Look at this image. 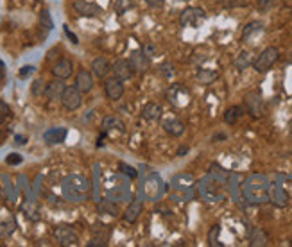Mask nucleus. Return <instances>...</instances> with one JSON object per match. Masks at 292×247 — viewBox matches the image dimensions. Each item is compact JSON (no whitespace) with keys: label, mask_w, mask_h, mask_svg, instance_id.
Segmentation results:
<instances>
[{"label":"nucleus","mask_w":292,"mask_h":247,"mask_svg":"<svg viewBox=\"0 0 292 247\" xmlns=\"http://www.w3.org/2000/svg\"><path fill=\"white\" fill-rule=\"evenodd\" d=\"M72 9L76 11L78 17L83 18H100L104 15V9L94 2H88V0H76L72 4Z\"/></svg>","instance_id":"5"},{"label":"nucleus","mask_w":292,"mask_h":247,"mask_svg":"<svg viewBox=\"0 0 292 247\" xmlns=\"http://www.w3.org/2000/svg\"><path fill=\"white\" fill-rule=\"evenodd\" d=\"M59 100H61V106H63L66 111H76L83 104V94H81L76 86H65Z\"/></svg>","instance_id":"4"},{"label":"nucleus","mask_w":292,"mask_h":247,"mask_svg":"<svg viewBox=\"0 0 292 247\" xmlns=\"http://www.w3.org/2000/svg\"><path fill=\"white\" fill-rule=\"evenodd\" d=\"M54 238L59 242L61 246H78V242H79L78 233L74 231L72 226H66V224H61L56 228Z\"/></svg>","instance_id":"7"},{"label":"nucleus","mask_w":292,"mask_h":247,"mask_svg":"<svg viewBox=\"0 0 292 247\" xmlns=\"http://www.w3.org/2000/svg\"><path fill=\"white\" fill-rule=\"evenodd\" d=\"M129 63H131L135 74H140V76H143L145 72L149 70L151 57H147L142 49H138V50H135V52L131 54V57H129Z\"/></svg>","instance_id":"10"},{"label":"nucleus","mask_w":292,"mask_h":247,"mask_svg":"<svg viewBox=\"0 0 292 247\" xmlns=\"http://www.w3.org/2000/svg\"><path fill=\"white\" fill-rule=\"evenodd\" d=\"M17 143H25V138H22V136H17Z\"/></svg>","instance_id":"43"},{"label":"nucleus","mask_w":292,"mask_h":247,"mask_svg":"<svg viewBox=\"0 0 292 247\" xmlns=\"http://www.w3.org/2000/svg\"><path fill=\"white\" fill-rule=\"evenodd\" d=\"M149 6H153V7H158V6H161L163 4V0H145Z\"/></svg>","instance_id":"40"},{"label":"nucleus","mask_w":292,"mask_h":247,"mask_svg":"<svg viewBox=\"0 0 292 247\" xmlns=\"http://www.w3.org/2000/svg\"><path fill=\"white\" fill-rule=\"evenodd\" d=\"M90 72H92L97 79H106V77L110 76L111 65L108 63L106 57H95V59L92 61V70Z\"/></svg>","instance_id":"15"},{"label":"nucleus","mask_w":292,"mask_h":247,"mask_svg":"<svg viewBox=\"0 0 292 247\" xmlns=\"http://www.w3.org/2000/svg\"><path fill=\"white\" fill-rule=\"evenodd\" d=\"M278 2H280V0H256V7H258V11L267 13L271 11Z\"/></svg>","instance_id":"29"},{"label":"nucleus","mask_w":292,"mask_h":247,"mask_svg":"<svg viewBox=\"0 0 292 247\" xmlns=\"http://www.w3.org/2000/svg\"><path fill=\"white\" fill-rule=\"evenodd\" d=\"M104 95L110 100H120L124 95V81L111 76L104 79Z\"/></svg>","instance_id":"8"},{"label":"nucleus","mask_w":292,"mask_h":247,"mask_svg":"<svg viewBox=\"0 0 292 247\" xmlns=\"http://www.w3.org/2000/svg\"><path fill=\"white\" fill-rule=\"evenodd\" d=\"M142 50L145 52V56H147V57H151V59H153V57H155V54H156V47H155V45H151V43L143 45Z\"/></svg>","instance_id":"36"},{"label":"nucleus","mask_w":292,"mask_h":247,"mask_svg":"<svg viewBox=\"0 0 292 247\" xmlns=\"http://www.w3.org/2000/svg\"><path fill=\"white\" fill-rule=\"evenodd\" d=\"M6 81V65H4V61L0 59V82Z\"/></svg>","instance_id":"39"},{"label":"nucleus","mask_w":292,"mask_h":247,"mask_svg":"<svg viewBox=\"0 0 292 247\" xmlns=\"http://www.w3.org/2000/svg\"><path fill=\"white\" fill-rule=\"evenodd\" d=\"M33 72H34V66H22L20 72H18V76L22 77V79H25V77H27L29 74H33Z\"/></svg>","instance_id":"38"},{"label":"nucleus","mask_w":292,"mask_h":247,"mask_svg":"<svg viewBox=\"0 0 292 247\" xmlns=\"http://www.w3.org/2000/svg\"><path fill=\"white\" fill-rule=\"evenodd\" d=\"M22 161H23L22 156H20V154H15V152L9 154V156L6 158V163H7V165H20Z\"/></svg>","instance_id":"33"},{"label":"nucleus","mask_w":292,"mask_h":247,"mask_svg":"<svg viewBox=\"0 0 292 247\" xmlns=\"http://www.w3.org/2000/svg\"><path fill=\"white\" fill-rule=\"evenodd\" d=\"M244 113H246L244 106H230V108L224 111V122H226L228 126H235L244 116Z\"/></svg>","instance_id":"19"},{"label":"nucleus","mask_w":292,"mask_h":247,"mask_svg":"<svg viewBox=\"0 0 292 247\" xmlns=\"http://www.w3.org/2000/svg\"><path fill=\"white\" fill-rule=\"evenodd\" d=\"M278 59H280V50L276 49V47H267V49H264L256 56V59L251 63V66L258 74H265V72H269L276 65Z\"/></svg>","instance_id":"2"},{"label":"nucleus","mask_w":292,"mask_h":247,"mask_svg":"<svg viewBox=\"0 0 292 247\" xmlns=\"http://www.w3.org/2000/svg\"><path fill=\"white\" fill-rule=\"evenodd\" d=\"M251 63H253V59H251V54H249L248 50H244L242 54L235 59V66H237L238 70H246L248 66H251Z\"/></svg>","instance_id":"22"},{"label":"nucleus","mask_w":292,"mask_h":247,"mask_svg":"<svg viewBox=\"0 0 292 247\" xmlns=\"http://www.w3.org/2000/svg\"><path fill=\"white\" fill-rule=\"evenodd\" d=\"M31 94H33V97H41V95H45L43 79H36V81H33V84H31Z\"/></svg>","instance_id":"26"},{"label":"nucleus","mask_w":292,"mask_h":247,"mask_svg":"<svg viewBox=\"0 0 292 247\" xmlns=\"http://www.w3.org/2000/svg\"><path fill=\"white\" fill-rule=\"evenodd\" d=\"M111 72H113V76L118 77L120 81H129L135 77V70H133L131 63L129 59H117L113 65H111Z\"/></svg>","instance_id":"11"},{"label":"nucleus","mask_w":292,"mask_h":247,"mask_svg":"<svg viewBox=\"0 0 292 247\" xmlns=\"http://www.w3.org/2000/svg\"><path fill=\"white\" fill-rule=\"evenodd\" d=\"M52 76L56 77V79H61V81H66L68 77H72V74H74V63H72L68 57H61V59H58L52 65Z\"/></svg>","instance_id":"9"},{"label":"nucleus","mask_w":292,"mask_h":247,"mask_svg":"<svg viewBox=\"0 0 292 247\" xmlns=\"http://www.w3.org/2000/svg\"><path fill=\"white\" fill-rule=\"evenodd\" d=\"M76 88L81 92V94H90L94 90V74L90 70H81L76 74Z\"/></svg>","instance_id":"12"},{"label":"nucleus","mask_w":292,"mask_h":247,"mask_svg":"<svg viewBox=\"0 0 292 247\" xmlns=\"http://www.w3.org/2000/svg\"><path fill=\"white\" fill-rule=\"evenodd\" d=\"M88 247H106L108 246V240H104V238H99V236H95V238H92V240L86 244Z\"/></svg>","instance_id":"34"},{"label":"nucleus","mask_w":292,"mask_h":247,"mask_svg":"<svg viewBox=\"0 0 292 247\" xmlns=\"http://www.w3.org/2000/svg\"><path fill=\"white\" fill-rule=\"evenodd\" d=\"M222 7L226 9H235V7H246L249 4V0H221Z\"/></svg>","instance_id":"30"},{"label":"nucleus","mask_w":292,"mask_h":247,"mask_svg":"<svg viewBox=\"0 0 292 247\" xmlns=\"http://www.w3.org/2000/svg\"><path fill=\"white\" fill-rule=\"evenodd\" d=\"M65 138H66L65 127H52V129H49V131L43 134V140L49 143V145H56V143L65 142Z\"/></svg>","instance_id":"18"},{"label":"nucleus","mask_w":292,"mask_h":247,"mask_svg":"<svg viewBox=\"0 0 292 247\" xmlns=\"http://www.w3.org/2000/svg\"><path fill=\"white\" fill-rule=\"evenodd\" d=\"M111 127H117L118 131H124V124L120 120H117L115 116H104V120H102V129L108 131Z\"/></svg>","instance_id":"25"},{"label":"nucleus","mask_w":292,"mask_h":247,"mask_svg":"<svg viewBox=\"0 0 292 247\" xmlns=\"http://www.w3.org/2000/svg\"><path fill=\"white\" fill-rule=\"evenodd\" d=\"M63 90H65V84L61 79H56L54 81H50L45 84V97L49 100H59L61 94H63Z\"/></svg>","instance_id":"16"},{"label":"nucleus","mask_w":292,"mask_h":247,"mask_svg":"<svg viewBox=\"0 0 292 247\" xmlns=\"http://www.w3.org/2000/svg\"><path fill=\"white\" fill-rule=\"evenodd\" d=\"M63 31H65V36H66L68 39H70L72 43H74V45H78V43H79V38H78V36H76L74 33H72L70 29H68V25H65V27H63Z\"/></svg>","instance_id":"37"},{"label":"nucleus","mask_w":292,"mask_h":247,"mask_svg":"<svg viewBox=\"0 0 292 247\" xmlns=\"http://www.w3.org/2000/svg\"><path fill=\"white\" fill-rule=\"evenodd\" d=\"M135 6H136L135 0H115V11L118 13V15H124V13H127Z\"/></svg>","instance_id":"23"},{"label":"nucleus","mask_w":292,"mask_h":247,"mask_svg":"<svg viewBox=\"0 0 292 247\" xmlns=\"http://www.w3.org/2000/svg\"><path fill=\"white\" fill-rule=\"evenodd\" d=\"M219 77L217 70H210V68H201V70L195 74V79H197L201 84H212Z\"/></svg>","instance_id":"20"},{"label":"nucleus","mask_w":292,"mask_h":247,"mask_svg":"<svg viewBox=\"0 0 292 247\" xmlns=\"http://www.w3.org/2000/svg\"><path fill=\"white\" fill-rule=\"evenodd\" d=\"M90 192L88 181L81 176H68L63 181V195L72 203H79L84 201Z\"/></svg>","instance_id":"1"},{"label":"nucleus","mask_w":292,"mask_h":247,"mask_svg":"<svg viewBox=\"0 0 292 247\" xmlns=\"http://www.w3.org/2000/svg\"><path fill=\"white\" fill-rule=\"evenodd\" d=\"M143 211V203L140 199H133L131 204L126 208L124 211V220H126L127 224H135L138 219H140V215Z\"/></svg>","instance_id":"14"},{"label":"nucleus","mask_w":292,"mask_h":247,"mask_svg":"<svg viewBox=\"0 0 292 247\" xmlns=\"http://www.w3.org/2000/svg\"><path fill=\"white\" fill-rule=\"evenodd\" d=\"M99 211H100V213L111 215V217L118 215V208H117L115 204L110 203V199H108V201H100V203H99Z\"/></svg>","instance_id":"24"},{"label":"nucleus","mask_w":292,"mask_h":247,"mask_svg":"<svg viewBox=\"0 0 292 247\" xmlns=\"http://www.w3.org/2000/svg\"><path fill=\"white\" fill-rule=\"evenodd\" d=\"M204 18H206V11L203 7H187L179 15V23L183 27H197Z\"/></svg>","instance_id":"6"},{"label":"nucleus","mask_w":292,"mask_h":247,"mask_svg":"<svg viewBox=\"0 0 292 247\" xmlns=\"http://www.w3.org/2000/svg\"><path fill=\"white\" fill-rule=\"evenodd\" d=\"M188 152V147H179L177 149V156H185Z\"/></svg>","instance_id":"42"},{"label":"nucleus","mask_w":292,"mask_h":247,"mask_svg":"<svg viewBox=\"0 0 292 247\" xmlns=\"http://www.w3.org/2000/svg\"><path fill=\"white\" fill-rule=\"evenodd\" d=\"M226 134H224V133H219V134H215L214 138H212V142H219V140H226Z\"/></svg>","instance_id":"41"},{"label":"nucleus","mask_w":292,"mask_h":247,"mask_svg":"<svg viewBox=\"0 0 292 247\" xmlns=\"http://www.w3.org/2000/svg\"><path fill=\"white\" fill-rule=\"evenodd\" d=\"M39 23H41V27L47 29V31H50V29L54 27V22H52V18H50L47 9H43V11L39 13Z\"/></svg>","instance_id":"28"},{"label":"nucleus","mask_w":292,"mask_h":247,"mask_svg":"<svg viewBox=\"0 0 292 247\" xmlns=\"http://www.w3.org/2000/svg\"><path fill=\"white\" fill-rule=\"evenodd\" d=\"M9 118H11V108H9L7 102L0 100V126H4Z\"/></svg>","instance_id":"27"},{"label":"nucleus","mask_w":292,"mask_h":247,"mask_svg":"<svg viewBox=\"0 0 292 247\" xmlns=\"http://www.w3.org/2000/svg\"><path fill=\"white\" fill-rule=\"evenodd\" d=\"M219 231H221V226H219V224L212 228V231H210V235H208V244H210V246H219V242H217Z\"/></svg>","instance_id":"32"},{"label":"nucleus","mask_w":292,"mask_h":247,"mask_svg":"<svg viewBox=\"0 0 292 247\" xmlns=\"http://www.w3.org/2000/svg\"><path fill=\"white\" fill-rule=\"evenodd\" d=\"M244 110L253 118H262L265 115V100L258 90L248 92L244 95Z\"/></svg>","instance_id":"3"},{"label":"nucleus","mask_w":292,"mask_h":247,"mask_svg":"<svg viewBox=\"0 0 292 247\" xmlns=\"http://www.w3.org/2000/svg\"><path fill=\"white\" fill-rule=\"evenodd\" d=\"M262 27H264V23H262V22H251V23H248V25L244 27L242 41H248V39L253 36V34L260 33V31H262Z\"/></svg>","instance_id":"21"},{"label":"nucleus","mask_w":292,"mask_h":247,"mask_svg":"<svg viewBox=\"0 0 292 247\" xmlns=\"http://www.w3.org/2000/svg\"><path fill=\"white\" fill-rule=\"evenodd\" d=\"M140 115H142L143 120L158 122L161 118V115H163V110H161V106L158 102H147V104H143Z\"/></svg>","instance_id":"13"},{"label":"nucleus","mask_w":292,"mask_h":247,"mask_svg":"<svg viewBox=\"0 0 292 247\" xmlns=\"http://www.w3.org/2000/svg\"><path fill=\"white\" fill-rule=\"evenodd\" d=\"M161 127H163V131L167 134H171L174 138L181 136L183 133H185V124L181 120H177V118H167V120H163Z\"/></svg>","instance_id":"17"},{"label":"nucleus","mask_w":292,"mask_h":247,"mask_svg":"<svg viewBox=\"0 0 292 247\" xmlns=\"http://www.w3.org/2000/svg\"><path fill=\"white\" fill-rule=\"evenodd\" d=\"M120 171L124 172V174H127V176L131 177V179H136V172H135V169L133 167H129V165H126V163H120Z\"/></svg>","instance_id":"35"},{"label":"nucleus","mask_w":292,"mask_h":247,"mask_svg":"<svg viewBox=\"0 0 292 247\" xmlns=\"http://www.w3.org/2000/svg\"><path fill=\"white\" fill-rule=\"evenodd\" d=\"M267 244V238L262 235L260 229H254V236H251V246H265Z\"/></svg>","instance_id":"31"}]
</instances>
